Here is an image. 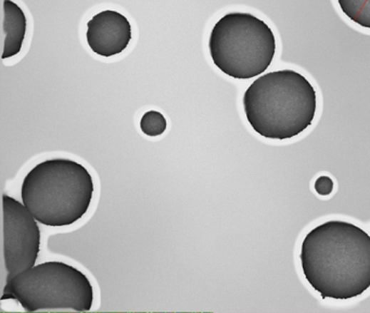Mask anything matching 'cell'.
I'll list each match as a JSON object with an SVG mask.
<instances>
[{
    "label": "cell",
    "instance_id": "8fae6325",
    "mask_svg": "<svg viewBox=\"0 0 370 313\" xmlns=\"http://www.w3.org/2000/svg\"><path fill=\"white\" fill-rule=\"evenodd\" d=\"M334 181L327 175H322L316 180L315 190L320 196H328L334 192Z\"/></svg>",
    "mask_w": 370,
    "mask_h": 313
},
{
    "label": "cell",
    "instance_id": "3957f363",
    "mask_svg": "<svg viewBox=\"0 0 370 313\" xmlns=\"http://www.w3.org/2000/svg\"><path fill=\"white\" fill-rule=\"evenodd\" d=\"M95 184L88 170L71 159H49L23 180L21 198L46 227H70L82 219L93 200Z\"/></svg>",
    "mask_w": 370,
    "mask_h": 313
},
{
    "label": "cell",
    "instance_id": "7a4b0ae2",
    "mask_svg": "<svg viewBox=\"0 0 370 313\" xmlns=\"http://www.w3.org/2000/svg\"><path fill=\"white\" fill-rule=\"evenodd\" d=\"M249 124L267 140H291L313 123L317 94L309 80L293 70L264 74L243 95Z\"/></svg>",
    "mask_w": 370,
    "mask_h": 313
},
{
    "label": "cell",
    "instance_id": "52a82bcc",
    "mask_svg": "<svg viewBox=\"0 0 370 313\" xmlns=\"http://www.w3.org/2000/svg\"><path fill=\"white\" fill-rule=\"evenodd\" d=\"M87 43L96 55L110 58L125 51L132 41L128 19L115 10H105L87 24Z\"/></svg>",
    "mask_w": 370,
    "mask_h": 313
},
{
    "label": "cell",
    "instance_id": "277c9868",
    "mask_svg": "<svg viewBox=\"0 0 370 313\" xmlns=\"http://www.w3.org/2000/svg\"><path fill=\"white\" fill-rule=\"evenodd\" d=\"M210 56L217 69L237 80L257 78L268 69L276 53L273 30L248 12H230L212 29Z\"/></svg>",
    "mask_w": 370,
    "mask_h": 313
},
{
    "label": "cell",
    "instance_id": "5b68a950",
    "mask_svg": "<svg viewBox=\"0 0 370 313\" xmlns=\"http://www.w3.org/2000/svg\"><path fill=\"white\" fill-rule=\"evenodd\" d=\"M93 284L78 267L61 261H46L7 282L1 300H16L28 312H86L93 307Z\"/></svg>",
    "mask_w": 370,
    "mask_h": 313
},
{
    "label": "cell",
    "instance_id": "9c48e42d",
    "mask_svg": "<svg viewBox=\"0 0 370 313\" xmlns=\"http://www.w3.org/2000/svg\"><path fill=\"white\" fill-rule=\"evenodd\" d=\"M343 14L361 28L370 29V0H338Z\"/></svg>",
    "mask_w": 370,
    "mask_h": 313
},
{
    "label": "cell",
    "instance_id": "30bf717a",
    "mask_svg": "<svg viewBox=\"0 0 370 313\" xmlns=\"http://www.w3.org/2000/svg\"><path fill=\"white\" fill-rule=\"evenodd\" d=\"M168 128L165 117L159 111H148L140 120V130L145 135L157 138L162 135Z\"/></svg>",
    "mask_w": 370,
    "mask_h": 313
},
{
    "label": "cell",
    "instance_id": "6da1fadb",
    "mask_svg": "<svg viewBox=\"0 0 370 313\" xmlns=\"http://www.w3.org/2000/svg\"><path fill=\"white\" fill-rule=\"evenodd\" d=\"M300 260L305 279L323 299H352L370 287V236L350 222L314 227L303 240Z\"/></svg>",
    "mask_w": 370,
    "mask_h": 313
},
{
    "label": "cell",
    "instance_id": "8992f818",
    "mask_svg": "<svg viewBox=\"0 0 370 313\" xmlns=\"http://www.w3.org/2000/svg\"><path fill=\"white\" fill-rule=\"evenodd\" d=\"M4 263L7 282L34 267L41 252V230L37 220L23 202L4 195Z\"/></svg>",
    "mask_w": 370,
    "mask_h": 313
},
{
    "label": "cell",
    "instance_id": "ba28073f",
    "mask_svg": "<svg viewBox=\"0 0 370 313\" xmlns=\"http://www.w3.org/2000/svg\"><path fill=\"white\" fill-rule=\"evenodd\" d=\"M26 16L20 6L12 0H4V60L20 53L26 39Z\"/></svg>",
    "mask_w": 370,
    "mask_h": 313
}]
</instances>
